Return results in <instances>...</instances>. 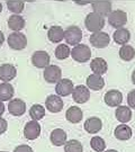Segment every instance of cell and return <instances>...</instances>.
<instances>
[{
	"label": "cell",
	"mask_w": 135,
	"mask_h": 152,
	"mask_svg": "<svg viewBox=\"0 0 135 152\" xmlns=\"http://www.w3.org/2000/svg\"><path fill=\"white\" fill-rule=\"evenodd\" d=\"M8 129V123L5 118L0 117V134H4Z\"/></svg>",
	"instance_id": "d590c367"
},
{
	"label": "cell",
	"mask_w": 135,
	"mask_h": 152,
	"mask_svg": "<svg viewBox=\"0 0 135 152\" xmlns=\"http://www.w3.org/2000/svg\"><path fill=\"white\" fill-rule=\"evenodd\" d=\"M119 58L123 61L126 62H130L135 58V50L133 46L131 45H123L120 49H119Z\"/></svg>",
	"instance_id": "83f0119b"
},
{
	"label": "cell",
	"mask_w": 135,
	"mask_h": 152,
	"mask_svg": "<svg viewBox=\"0 0 135 152\" xmlns=\"http://www.w3.org/2000/svg\"><path fill=\"white\" fill-rule=\"evenodd\" d=\"M82 117H83V113H82L80 107H78V106H72L70 108H68V110L65 112V118L68 120V122H70L72 124L80 123Z\"/></svg>",
	"instance_id": "44dd1931"
},
{
	"label": "cell",
	"mask_w": 135,
	"mask_h": 152,
	"mask_svg": "<svg viewBox=\"0 0 135 152\" xmlns=\"http://www.w3.org/2000/svg\"><path fill=\"white\" fill-rule=\"evenodd\" d=\"M41 134V125L36 121L27 122L24 127V136L27 140H36Z\"/></svg>",
	"instance_id": "5bb4252c"
},
{
	"label": "cell",
	"mask_w": 135,
	"mask_h": 152,
	"mask_svg": "<svg viewBox=\"0 0 135 152\" xmlns=\"http://www.w3.org/2000/svg\"><path fill=\"white\" fill-rule=\"evenodd\" d=\"M7 42H8L9 48H11L12 50H16V51L24 50L27 46L26 35L20 32H14L9 34Z\"/></svg>",
	"instance_id": "3957f363"
},
{
	"label": "cell",
	"mask_w": 135,
	"mask_h": 152,
	"mask_svg": "<svg viewBox=\"0 0 135 152\" xmlns=\"http://www.w3.org/2000/svg\"><path fill=\"white\" fill-rule=\"evenodd\" d=\"M0 152H7V151H0Z\"/></svg>",
	"instance_id": "7bdbcfd3"
},
{
	"label": "cell",
	"mask_w": 135,
	"mask_h": 152,
	"mask_svg": "<svg viewBox=\"0 0 135 152\" xmlns=\"http://www.w3.org/2000/svg\"><path fill=\"white\" fill-rule=\"evenodd\" d=\"M15 95V90L12 85L9 82L0 83V102H9Z\"/></svg>",
	"instance_id": "d4e9b609"
},
{
	"label": "cell",
	"mask_w": 135,
	"mask_h": 152,
	"mask_svg": "<svg viewBox=\"0 0 135 152\" xmlns=\"http://www.w3.org/2000/svg\"><path fill=\"white\" fill-rule=\"evenodd\" d=\"M64 39L69 45L76 46L82 39V31L78 26H69L64 31Z\"/></svg>",
	"instance_id": "5b68a950"
},
{
	"label": "cell",
	"mask_w": 135,
	"mask_h": 152,
	"mask_svg": "<svg viewBox=\"0 0 135 152\" xmlns=\"http://www.w3.org/2000/svg\"><path fill=\"white\" fill-rule=\"evenodd\" d=\"M85 25L86 28L91 33L101 32V29L105 26V18L96 12H90L88 14L85 19Z\"/></svg>",
	"instance_id": "6da1fadb"
},
{
	"label": "cell",
	"mask_w": 135,
	"mask_h": 152,
	"mask_svg": "<svg viewBox=\"0 0 135 152\" xmlns=\"http://www.w3.org/2000/svg\"><path fill=\"white\" fill-rule=\"evenodd\" d=\"M4 42H5V35H4V33L0 31V46L4 44Z\"/></svg>",
	"instance_id": "74e56055"
},
{
	"label": "cell",
	"mask_w": 135,
	"mask_h": 152,
	"mask_svg": "<svg viewBox=\"0 0 135 152\" xmlns=\"http://www.w3.org/2000/svg\"><path fill=\"white\" fill-rule=\"evenodd\" d=\"M71 56L72 59L79 63L88 62L91 58V50L88 45L85 44H78L71 50Z\"/></svg>",
	"instance_id": "7a4b0ae2"
},
{
	"label": "cell",
	"mask_w": 135,
	"mask_h": 152,
	"mask_svg": "<svg viewBox=\"0 0 135 152\" xmlns=\"http://www.w3.org/2000/svg\"><path fill=\"white\" fill-rule=\"evenodd\" d=\"M90 68H91L93 75H98V76H103L108 70L107 62L103 58H95V59H92L91 62H90Z\"/></svg>",
	"instance_id": "ac0fdd59"
},
{
	"label": "cell",
	"mask_w": 135,
	"mask_h": 152,
	"mask_svg": "<svg viewBox=\"0 0 135 152\" xmlns=\"http://www.w3.org/2000/svg\"><path fill=\"white\" fill-rule=\"evenodd\" d=\"M47 37L52 43H61L64 38V31L61 26H51L47 31Z\"/></svg>",
	"instance_id": "cb8c5ba5"
},
{
	"label": "cell",
	"mask_w": 135,
	"mask_h": 152,
	"mask_svg": "<svg viewBox=\"0 0 135 152\" xmlns=\"http://www.w3.org/2000/svg\"><path fill=\"white\" fill-rule=\"evenodd\" d=\"M63 99L58 95H50L45 100V108L51 113H60L63 109Z\"/></svg>",
	"instance_id": "30bf717a"
},
{
	"label": "cell",
	"mask_w": 135,
	"mask_h": 152,
	"mask_svg": "<svg viewBox=\"0 0 135 152\" xmlns=\"http://www.w3.org/2000/svg\"><path fill=\"white\" fill-rule=\"evenodd\" d=\"M115 116H116V120L118 122H120L122 124H125L132 120V110L130 107L118 106L116 112H115Z\"/></svg>",
	"instance_id": "484cf974"
},
{
	"label": "cell",
	"mask_w": 135,
	"mask_h": 152,
	"mask_svg": "<svg viewBox=\"0 0 135 152\" xmlns=\"http://www.w3.org/2000/svg\"><path fill=\"white\" fill-rule=\"evenodd\" d=\"M71 55V50L69 48V45L66 44H59L55 49V56L59 60H64L68 59Z\"/></svg>",
	"instance_id": "f546056e"
},
{
	"label": "cell",
	"mask_w": 135,
	"mask_h": 152,
	"mask_svg": "<svg viewBox=\"0 0 135 152\" xmlns=\"http://www.w3.org/2000/svg\"><path fill=\"white\" fill-rule=\"evenodd\" d=\"M8 27L14 32H20L25 27V19L20 15H11L8 19Z\"/></svg>",
	"instance_id": "4316f807"
},
{
	"label": "cell",
	"mask_w": 135,
	"mask_h": 152,
	"mask_svg": "<svg viewBox=\"0 0 135 152\" xmlns=\"http://www.w3.org/2000/svg\"><path fill=\"white\" fill-rule=\"evenodd\" d=\"M17 76V69L16 66L9 63L0 65V80L4 82H9L10 80L15 79Z\"/></svg>",
	"instance_id": "9a60e30c"
},
{
	"label": "cell",
	"mask_w": 135,
	"mask_h": 152,
	"mask_svg": "<svg viewBox=\"0 0 135 152\" xmlns=\"http://www.w3.org/2000/svg\"><path fill=\"white\" fill-rule=\"evenodd\" d=\"M113 38L114 41H115V43H117L123 46V45H126L130 42L131 33L127 28H119V29L115 31V33L113 34Z\"/></svg>",
	"instance_id": "603a6c76"
},
{
	"label": "cell",
	"mask_w": 135,
	"mask_h": 152,
	"mask_svg": "<svg viewBox=\"0 0 135 152\" xmlns=\"http://www.w3.org/2000/svg\"><path fill=\"white\" fill-rule=\"evenodd\" d=\"M105 152H118L117 150H114V149H109V150H107V151H105Z\"/></svg>",
	"instance_id": "ab89813d"
},
{
	"label": "cell",
	"mask_w": 135,
	"mask_h": 152,
	"mask_svg": "<svg viewBox=\"0 0 135 152\" xmlns=\"http://www.w3.org/2000/svg\"><path fill=\"white\" fill-rule=\"evenodd\" d=\"M8 112L12 116H17V117L23 116L26 113V104L22 99L12 98L8 104Z\"/></svg>",
	"instance_id": "9c48e42d"
},
{
	"label": "cell",
	"mask_w": 135,
	"mask_h": 152,
	"mask_svg": "<svg viewBox=\"0 0 135 152\" xmlns=\"http://www.w3.org/2000/svg\"><path fill=\"white\" fill-rule=\"evenodd\" d=\"M14 152H34V151H33V149L29 145L22 144V145H18V147L15 148Z\"/></svg>",
	"instance_id": "e575fe53"
},
{
	"label": "cell",
	"mask_w": 135,
	"mask_h": 152,
	"mask_svg": "<svg viewBox=\"0 0 135 152\" xmlns=\"http://www.w3.org/2000/svg\"><path fill=\"white\" fill-rule=\"evenodd\" d=\"M104 102L109 107H118L123 102V95H122V92L116 89L108 90L104 96Z\"/></svg>",
	"instance_id": "8fae6325"
},
{
	"label": "cell",
	"mask_w": 135,
	"mask_h": 152,
	"mask_svg": "<svg viewBox=\"0 0 135 152\" xmlns=\"http://www.w3.org/2000/svg\"><path fill=\"white\" fill-rule=\"evenodd\" d=\"M90 145L96 152H104L106 150V142L100 136H93L90 140Z\"/></svg>",
	"instance_id": "1f68e13d"
},
{
	"label": "cell",
	"mask_w": 135,
	"mask_h": 152,
	"mask_svg": "<svg viewBox=\"0 0 135 152\" xmlns=\"http://www.w3.org/2000/svg\"><path fill=\"white\" fill-rule=\"evenodd\" d=\"M83 127L89 134H97L98 132L103 129V122L98 117H89L85 122Z\"/></svg>",
	"instance_id": "d6986e66"
},
{
	"label": "cell",
	"mask_w": 135,
	"mask_h": 152,
	"mask_svg": "<svg viewBox=\"0 0 135 152\" xmlns=\"http://www.w3.org/2000/svg\"><path fill=\"white\" fill-rule=\"evenodd\" d=\"M50 62H51V58L49 53L45 51H36L32 55L33 65L38 69H45L46 66L50 65Z\"/></svg>",
	"instance_id": "ba28073f"
},
{
	"label": "cell",
	"mask_w": 135,
	"mask_h": 152,
	"mask_svg": "<svg viewBox=\"0 0 135 152\" xmlns=\"http://www.w3.org/2000/svg\"><path fill=\"white\" fill-rule=\"evenodd\" d=\"M5 113V105H4V102H0V116Z\"/></svg>",
	"instance_id": "8d00e7d4"
},
{
	"label": "cell",
	"mask_w": 135,
	"mask_h": 152,
	"mask_svg": "<svg viewBox=\"0 0 135 152\" xmlns=\"http://www.w3.org/2000/svg\"><path fill=\"white\" fill-rule=\"evenodd\" d=\"M73 89H74L73 82L66 78L61 79L59 82H56V86H55V91L60 97H66V96L71 95Z\"/></svg>",
	"instance_id": "7c38bea8"
},
{
	"label": "cell",
	"mask_w": 135,
	"mask_h": 152,
	"mask_svg": "<svg viewBox=\"0 0 135 152\" xmlns=\"http://www.w3.org/2000/svg\"><path fill=\"white\" fill-rule=\"evenodd\" d=\"M72 98L77 104H85L90 98V90L87 88V86L79 85L74 87L72 91Z\"/></svg>",
	"instance_id": "4fadbf2b"
},
{
	"label": "cell",
	"mask_w": 135,
	"mask_h": 152,
	"mask_svg": "<svg viewBox=\"0 0 135 152\" xmlns=\"http://www.w3.org/2000/svg\"><path fill=\"white\" fill-rule=\"evenodd\" d=\"M92 12H96L100 16H108L112 12V2L110 1H95L91 4Z\"/></svg>",
	"instance_id": "2e32d148"
},
{
	"label": "cell",
	"mask_w": 135,
	"mask_h": 152,
	"mask_svg": "<svg viewBox=\"0 0 135 152\" xmlns=\"http://www.w3.org/2000/svg\"><path fill=\"white\" fill-rule=\"evenodd\" d=\"M132 129H131L128 125L126 124H120L117 125L116 129L114 131V135L117 140H120V141H127L132 137Z\"/></svg>",
	"instance_id": "ffe728a7"
},
{
	"label": "cell",
	"mask_w": 135,
	"mask_h": 152,
	"mask_svg": "<svg viewBox=\"0 0 135 152\" xmlns=\"http://www.w3.org/2000/svg\"><path fill=\"white\" fill-rule=\"evenodd\" d=\"M127 23V14L123 10H114L108 15V24L112 27L119 29Z\"/></svg>",
	"instance_id": "277c9868"
},
{
	"label": "cell",
	"mask_w": 135,
	"mask_h": 152,
	"mask_svg": "<svg viewBox=\"0 0 135 152\" xmlns=\"http://www.w3.org/2000/svg\"><path fill=\"white\" fill-rule=\"evenodd\" d=\"M43 76L46 82H49V83H56V82H59L62 79L61 78L62 77V70L58 65L50 64L49 66H46L44 69Z\"/></svg>",
	"instance_id": "52a82bcc"
},
{
	"label": "cell",
	"mask_w": 135,
	"mask_h": 152,
	"mask_svg": "<svg viewBox=\"0 0 135 152\" xmlns=\"http://www.w3.org/2000/svg\"><path fill=\"white\" fill-rule=\"evenodd\" d=\"M132 82L134 83V86H135V70L132 72Z\"/></svg>",
	"instance_id": "f35d334b"
},
{
	"label": "cell",
	"mask_w": 135,
	"mask_h": 152,
	"mask_svg": "<svg viewBox=\"0 0 135 152\" xmlns=\"http://www.w3.org/2000/svg\"><path fill=\"white\" fill-rule=\"evenodd\" d=\"M89 42L96 49H105V48H107L110 42V37L107 33L105 32L92 33L89 37Z\"/></svg>",
	"instance_id": "8992f818"
},
{
	"label": "cell",
	"mask_w": 135,
	"mask_h": 152,
	"mask_svg": "<svg viewBox=\"0 0 135 152\" xmlns=\"http://www.w3.org/2000/svg\"><path fill=\"white\" fill-rule=\"evenodd\" d=\"M64 152H83V147L78 140H69L64 144Z\"/></svg>",
	"instance_id": "4dcf8cb0"
},
{
	"label": "cell",
	"mask_w": 135,
	"mask_h": 152,
	"mask_svg": "<svg viewBox=\"0 0 135 152\" xmlns=\"http://www.w3.org/2000/svg\"><path fill=\"white\" fill-rule=\"evenodd\" d=\"M7 7L11 12H14V15H19L25 8V2L10 0V1H7Z\"/></svg>",
	"instance_id": "d6a6232c"
},
{
	"label": "cell",
	"mask_w": 135,
	"mask_h": 152,
	"mask_svg": "<svg viewBox=\"0 0 135 152\" xmlns=\"http://www.w3.org/2000/svg\"><path fill=\"white\" fill-rule=\"evenodd\" d=\"M1 11H2V4L0 2V12H1Z\"/></svg>",
	"instance_id": "b9f144b4"
},
{
	"label": "cell",
	"mask_w": 135,
	"mask_h": 152,
	"mask_svg": "<svg viewBox=\"0 0 135 152\" xmlns=\"http://www.w3.org/2000/svg\"><path fill=\"white\" fill-rule=\"evenodd\" d=\"M77 4H79V5H87L88 2H77Z\"/></svg>",
	"instance_id": "60d3db41"
},
{
	"label": "cell",
	"mask_w": 135,
	"mask_h": 152,
	"mask_svg": "<svg viewBox=\"0 0 135 152\" xmlns=\"http://www.w3.org/2000/svg\"><path fill=\"white\" fill-rule=\"evenodd\" d=\"M87 88L88 89H91L93 91H99L105 87V80L101 76H98V75H90V76L87 78Z\"/></svg>",
	"instance_id": "e0dca14e"
},
{
	"label": "cell",
	"mask_w": 135,
	"mask_h": 152,
	"mask_svg": "<svg viewBox=\"0 0 135 152\" xmlns=\"http://www.w3.org/2000/svg\"><path fill=\"white\" fill-rule=\"evenodd\" d=\"M29 116L32 117L33 121H41L45 116V107H43L39 104H35L33 105L31 109H29Z\"/></svg>",
	"instance_id": "f1b7e54d"
},
{
	"label": "cell",
	"mask_w": 135,
	"mask_h": 152,
	"mask_svg": "<svg viewBox=\"0 0 135 152\" xmlns=\"http://www.w3.org/2000/svg\"><path fill=\"white\" fill-rule=\"evenodd\" d=\"M127 104H128V107L135 109V89L128 92V95H127Z\"/></svg>",
	"instance_id": "836d02e7"
},
{
	"label": "cell",
	"mask_w": 135,
	"mask_h": 152,
	"mask_svg": "<svg viewBox=\"0 0 135 152\" xmlns=\"http://www.w3.org/2000/svg\"><path fill=\"white\" fill-rule=\"evenodd\" d=\"M66 137H68V135H66L65 131H63L62 129H55V130H53L52 133H51V136H50L52 144L55 145V147L64 145L65 142H66Z\"/></svg>",
	"instance_id": "7402d4cb"
}]
</instances>
